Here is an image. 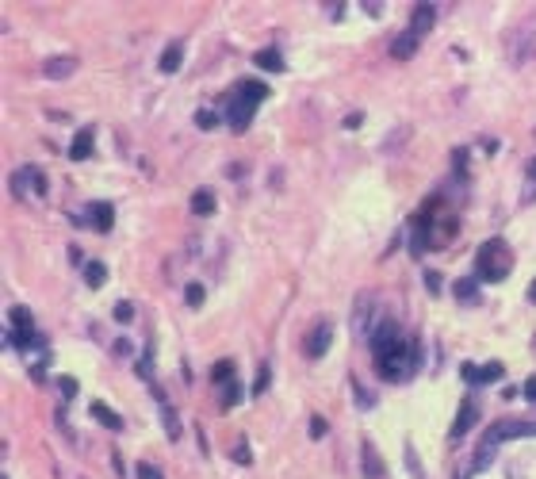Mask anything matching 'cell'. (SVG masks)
<instances>
[{
    "mask_svg": "<svg viewBox=\"0 0 536 479\" xmlns=\"http://www.w3.org/2000/svg\"><path fill=\"white\" fill-rule=\"evenodd\" d=\"M418 361H421V342H399V345H391L387 353L375 356V368H380L383 380L402 383V380H410V372L418 368Z\"/></svg>",
    "mask_w": 536,
    "mask_h": 479,
    "instance_id": "cell-1",
    "label": "cell"
},
{
    "mask_svg": "<svg viewBox=\"0 0 536 479\" xmlns=\"http://www.w3.org/2000/svg\"><path fill=\"white\" fill-rule=\"evenodd\" d=\"M261 100H268V89L261 81H241L238 84V96L230 100V111H227V119H230V127L238 130H249L253 123V115H257V108H261Z\"/></svg>",
    "mask_w": 536,
    "mask_h": 479,
    "instance_id": "cell-2",
    "label": "cell"
},
{
    "mask_svg": "<svg viewBox=\"0 0 536 479\" xmlns=\"http://www.w3.org/2000/svg\"><path fill=\"white\" fill-rule=\"evenodd\" d=\"M475 269H479V276H483V284H498V280H506V276H510V269H513L510 246H506L502 238L483 242V246H479V257H475Z\"/></svg>",
    "mask_w": 536,
    "mask_h": 479,
    "instance_id": "cell-3",
    "label": "cell"
},
{
    "mask_svg": "<svg viewBox=\"0 0 536 479\" xmlns=\"http://www.w3.org/2000/svg\"><path fill=\"white\" fill-rule=\"evenodd\" d=\"M536 54V16H529V20H521L510 31V62L513 65H525Z\"/></svg>",
    "mask_w": 536,
    "mask_h": 479,
    "instance_id": "cell-4",
    "label": "cell"
},
{
    "mask_svg": "<svg viewBox=\"0 0 536 479\" xmlns=\"http://www.w3.org/2000/svg\"><path fill=\"white\" fill-rule=\"evenodd\" d=\"M330 342H333V322L330 318H318L307 334V356L310 361H322V356L330 353Z\"/></svg>",
    "mask_w": 536,
    "mask_h": 479,
    "instance_id": "cell-5",
    "label": "cell"
},
{
    "mask_svg": "<svg viewBox=\"0 0 536 479\" xmlns=\"http://www.w3.org/2000/svg\"><path fill=\"white\" fill-rule=\"evenodd\" d=\"M402 337H399V322H394L391 315H380V322H375V330L368 337V345H372V356H380V353H387L391 345H399Z\"/></svg>",
    "mask_w": 536,
    "mask_h": 479,
    "instance_id": "cell-6",
    "label": "cell"
},
{
    "mask_svg": "<svg viewBox=\"0 0 536 479\" xmlns=\"http://www.w3.org/2000/svg\"><path fill=\"white\" fill-rule=\"evenodd\" d=\"M375 322H380V315H375V299L364 292L360 299H356V307H353V334L356 337H372V330H375Z\"/></svg>",
    "mask_w": 536,
    "mask_h": 479,
    "instance_id": "cell-7",
    "label": "cell"
},
{
    "mask_svg": "<svg viewBox=\"0 0 536 479\" xmlns=\"http://www.w3.org/2000/svg\"><path fill=\"white\" fill-rule=\"evenodd\" d=\"M360 475L364 479H387V464H383V456H380L372 437L360 441Z\"/></svg>",
    "mask_w": 536,
    "mask_h": 479,
    "instance_id": "cell-8",
    "label": "cell"
},
{
    "mask_svg": "<svg viewBox=\"0 0 536 479\" xmlns=\"http://www.w3.org/2000/svg\"><path fill=\"white\" fill-rule=\"evenodd\" d=\"M475 422H479V407H475L472 399H464V402H460V415L452 422V434H448V437H452V445H460V441L467 437V429H472Z\"/></svg>",
    "mask_w": 536,
    "mask_h": 479,
    "instance_id": "cell-9",
    "label": "cell"
},
{
    "mask_svg": "<svg viewBox=\"0 0 536 479\" xmlns=\"http://www.w3.org/2000/svg\"><path fill=\"white\" fill-rule=\"evenodd\" d=\"M77 73V58L73 54H62V58H46L42 62V77L46 81H65V77H73Z\"/></svg>",
    "mask_w": 536,
    "mask_h": 479,
    "instance_id": "cell-10",
    "label": "cell"
},
{
    "mask_svg": "<svg viewBox=\"0 0 536 479\" xmlns=\"http://www.w3.org/2000/svg\"><path fill=\"white\" fill-rule=\"evenodd\" d=\"M418 46H421V35L418 31H399L391 39V58H399V62H406V58H414V54H418Z\"/></svg>",
    "mask_w": 536,
    "mask_h": 479,
    "instance_id": "cell-11",
    "label": "cell"
},
{
    "mask_svg": "<svg viewBox=\"0 0 536 479\" xmlns=\"http://www.w3.org/2000/svg\"><path fill=\"white\" fill-rule=\"evenodd\" d=\"M84 215H89V222H92L100 234H108L111 222H115V208H111L108 200H92L89 208H84Z\"/></svg>",
    "mask_w": 536,
    "mask_h": 479,
    "instance_id": "cell-12",
    "label": "cell"
},
{
    "mask_svg": "<svg viewBox=\"0 0 536 479\" xmlns=\"http://www.w3.org/2000/svg\"><path fill=\"white\" fill-rule=\"evenodd\" d=\"M92 150H96V130L84 127V130L73 135V142H69V162H89Z\"/></svg>",
    "mask_w": 536,
    "mask_h": 479,
    "instance_id": "cell-13",
    "label": "cell"
},
{
    "mask_svg": "<svg viewBox=\"0 0 536 479\" xmlns=\"http://www.w3.org/2000/svg\"><path fill=\"white\" fill-rule=\"evenodd\" d=\"M502 361H491V364H483V368H479V364H464V380L467 383H498L502 380Z\"/></svg>",
    "mask_w": 536,
    "mask_h": 479,
    "instance_id": "cell-14",
    "label": "cell"
},
{
    "mask_svg": "<svg viewBox=\"0 0 536 479\" xmlns=\"http://www.w3.org/2000/svg\"><path fill=\"white\" fill-rule=\"evenodd\" d=\"M433 23H437V4H418V8H414V16H410V31L429 35V31H433Z\"/></svg>",
    "mask_w": 536,
    "mask_h": 479,
    "instance_id": "cell-15",
    "label": "cell"
},
{
    "mask_svg": "<svg viewBox=\"0 0 536 479\" xmlns=\"http://www.w3.org/2000/svg\"><path fill=\"white\" fill-rule=\"evenodd\" d=\"M154 399H157V407H161V418H165V434L176 441V437H181V418L173 415V407H169V399L161 395V388H157V383H154Z\"/></svg>",
    "mask_w": 536,
    "mask_h": 479,
    "instance_id": "cell-16",
    "label": "cell"
},
{
    "mask_svg": "<svg viewBox=\"0 0 536 479\" xmlns=\"http://www.w3.org/2000/svg\"><path fill=\"white\" fill-rule=\"evenodd\" d=\"M181 62H184V43L176 39V43L165 46V54H161V62H157V69H161V73H176V69H181Z\"/></svg>",
    "mask_w": 536,
    "mask_h": 479,
    "instance_id": "cell-17",
    "label": "cell"
},
{
    "mask_svg": "<svg viewBox=\"0 0 536 479\" xmlns=\"http://www.w3.org/2000/svg\"><path fill=\"white\" fill-rule=\"evenodd\" d=\"M215 208H219V203H215L211 188H195L192 192V215H215Z\"/></svg>",
    "mask_w": 536,
    "mask_h": 479,
    "instance_id": "cell-18",
    "label": "cell"
},
{
    "mask_svg": "<svg viewBox=\"0 0 536 479\" xmlns=\"http://www.w3.org/2000/svg\"><path fill=\"white\" fill-rule=\"evenodd\" d=\"M89 415H92V418H96V422H100V426H108V429H115V434H119V429H123V418H119V415H115V410H108V407H103V402H92V407H89Z\"/></svg>",
    "mask_w": 536,
    "mask_h": 479,
    "instance_id": "cell-19",
    "label": "cell"
},
{
    "mask_svg": "<svg viewBox=\"0 0 536 479\" xmlns=\"http://www.w3.org/2000/svg\"><path fill=\"white\" fill-rule=\"evenodd\" d=\"M253 62H257L261 69H268V73H284V58H280V50H257V54H253Z\"/></svg>",
    "mask_w": 536,
    "mask_h": 479,
    "instance_id": "cell-20",
    "label": "cell"
},
{
    "mask_svg": "<svg viewBox=\"0 0 536 479\" xmlns=\"http://www.w3.org/2000/svg\"><path fill=\"white\" fill-rule=\"evenodd\" d=\"M241 399H246V391H241V383H238V380H234V383H227V388H222V395H219V407H222V410H234V407H238Z\"/></svg>",
    "mask_w": 536,
    "mask_h": 479,
    "instance_id": "cell-21",
    "label": "cell"
},
{
    "mask_svg": "<svg viewBox=\"0 0 536 479\" xmlns=\"http://www.w3.org/2000/svg\"><path fill=\"white\" fill-rule=\"evenodd\" d=\"M84 280H89V288H103L108 284V269L100 261H84Z\"/></svg>",
    "mask_w": 536,
    "mask_h": 479,
    "instance_id": "cell-22",
    "label": "cell"
},
{
    "mask_svg": "<svg viewBox=\"0 0 536 479\" xmlns=\"http://www.w3.org/2000/svg\"><path fill=\"white\" fill-rule=\"evenodd\" d=\"M238 376H234V361H219L211 368V383H219V388H227V383H234Z\"/></svg>",
    "mask_w": 536,
    "mask_h": 479,
    "instance_id": "cell-23",
    "label": "cell"
},
{
    "mask_svg": "<svg viewBox=\"0 0 536 479\" xmlns=\"http://www.w3.org/2000/svg\"><path fill=\"white\" fill-rule=\"evenodd\" d=\"M195 127H200V130H215V127H219V111L200 108V111H195Z\"/></svg>",
    "mask_w": 536,
    "mask_h": 479,
    "instance_id": "cell-24",
    "label": "cell"
},
{
    "mask_svg": "<svg viewBox=\"0 0 536 479\" xmlns=\"http://www.w3.org/2000/svg\"><path fill=\"white\" fill-rule=\"evenodd\" d=\"M272 383V368H268V361L257 368V383H253V395H265V388Z\"/></svg>",
    "mask_w": 536,
    "mask_h": 479,
    "instance_id": "cell-25",
    "label": "cell"
},
{
    "mask_svg": "<svg viewBox=\"0 0 536 479\" xmlns=\"http://www.w3.org/2000/svg\"><path fill=\"white\" fill-rule=\"evenodd\" d=\"M203 295H207L203 284H188V288H184V303H188V307H200Z\"/></svg>",
    "mask_w": 536,
    "mask_h": 479,
    "instance_id": "cell-26",
    "label": "cell"
},
{
    "mask_svg": "<svg viewBox=\"0 0 536 479\" xmlns=\"http://www.w3.org/2000/svg\"><path fill=\"white\" fill-rule=\"evenodd\" d=\"M238 464H253V453H249V441L246 437H238V445H234V453H230Z\"/></svg>",
    "mask_w": 536,
    "mask_h": 479,
    "instance_id": "cell-27",
    "label": "cell"
},
{
    "mask_svg": "<svg viewBox=\"0 0 536 479\" xmlns=\"http://www.w3.org/2000/svg\"><path fill=\"white\" fill-rule=\"evenodd\" d=\"M111 315H115V322H130V318H135V307H130L127 299H119V303L111 307Z\"/></svg>",
    "mask_w": 536,
    "mask_h": 479,
    "instance_id": "cell-28",
    "label": "cell"
},
{
    "mask_svg": "<svg viewBox=\"0 0 536 479\" xmlns=\"http://www.w3.org/2000/svg\"><path fill=\"white\" fill-rule=\"evenodd\" d=\"M353 391H356V402H360V410H372L375 407V395L368 388H360V383H353Z\"/></svg>",
    "mask_w": 536,
    "mask_h": 479,
    "instance_id": "cell-29",
    "label": "cell"
},
{
    "mask_svg": "<svg viewBox=\"0 0 536 479\" xmlns=\"http://www.w3.org/2000/svg\"><path fill=\"white\" fill-rule=\"evenodd\" d=\"M58 388H62V399L77 395V380H73V376H58Z\"/></svg>",
    "mask_w": 536,
    "mask_h": 479,
    "instance_id": "cell-30",
    "label": "cell"
},
{
    "mask_svg": "<svg viewBox=\"0 0 536 479\" xmlns=\"http://www.w3.org/2000/svg\"><path fill=\"white\" fill-rule=\"evenodd\" d=\"M138 479H165L157 464H138Z\"/></svg>",
    "mask_w": 536,
    "mask_h": 479,
    "instance_id": "cell-31",
    "label": "cell"
},
{
    "mask_svg": "<svg viewBox=\"0 0 536 479\" xmlns=\"http://www.w3.org/2000/svg\"><path fill=\"white\" fill-rule=\"evenodd\" d=\"M406 464H410V475L414 479H426V472L418 468V456H414V445H406Z\"/></svg>",
    "mask_w": 536,
    "mask_h": 479,
    "instance_id": "cell-32",
    "label": "cell"
},
{
    "mask_svg": "<svg viewBox=\"0 0 536 479\" xmlns=\"http://www.w3.org/2000/svg\"><path fill=\"white\" fill-rule=\"evenodd\" d=\"M310 437H326V418H310Z\"/></svg>",
    "mask_w": 536,
    "mask_h": 479,
    "instance_id": "cell-33",
    "label": "cell"
},
{
    "mask_svg": "<svg viewBox=\"0 0 536 479\" xmlns=\"http://www.w3.org/2000/svg\"><path fill=\"white\" fill-rule=\"evenodd\" d=\"M360 8L372 16V20H375V16H383V4H380V0H368V4H360Z\"/></svg>",
    "mask_w": 536,
    "mask_h": 479,
    "instance_id": "cell-34",
    "label": "cell"
},
{
    "mask_svg": "<svg viewBox=\"0 0 536 479\" xmlns=\"http://www.w3.org/2000/svg\"><path fill=\"white\" fill-rule=\"evenodd\" d=\"M472 288H475V280H456V292H460V295H464V299H467V295H472Z\"/></svg>",
    "mask_w": 536,
    "mask_h": 479,
    "instance_id": "cell-35",
    "label": "cell"
},
{
    "mask_svg": "<svg viewBox=\"0 0 536 479\" xmlns=\"http://www.w3.org/2000/svg\"><path fill=\"white\" fill-rule=\"evenodd\" d=\"M525 399H529V402H532V407H536V376H532V380H529V383H525Z\"/></svg>",
    "mask_w": 536,
    "mask_h": 479,
    "instance_id": "cell-36",
    "label": "cell"
},
{
    "mask_svg": "<svg viewBox=\"0 0 536 479\" xmlns=\"http://www.w3.org/2000/svg\"><path fill=\"white\" fill-rule=\"evenodd\" d=\"M364 123V115H360V111H353V115H345V127H360Z\"/></svg>",
    "mask_w": 536,
    "mask_h": 479,
    "instance_id": "cell-37",
    "label": "cell"
},
{
    "mask_svg": "<svg viewBox=\"0 0 536 479\" xmlns=\"http://www.w3.org/2000/svg\"><path fill=\"white\" fill-rule=\"evenodd\" d=\"M115 353H119V356L130 353V342H127V337H119V342H115Z\"/></svg>",
    "mask_w": 536,
    "mask_h": 479,
    "instance_id": "cell-38",
    "label": "cell"
},
{
    "mask_svg": "<svg viewBox=\"0 0 536 479\" xmlns=\"http://www.w3.org/2000/svg\"><path fill=\"white\" fill-rule=\"evenodd\" d=\"M429 292H433V295L440 292V276H437V272H429Z\"/></svg>",
    "mask_w": 536,
    "mask_h": 479,
    "instance_id": "cell-39",
    "label": "cell"
},
{
    "mask_svg": "<svg viewBox=\"0 0 536 479\" xmlns=\"http://www.w3.org/2000/svg\"><path fill=\"white\" fill-rule=\"evenodd\" d=\"M510 479H525V468H521V464H513V468H510Z\"/></svg>",
    "mask_w": 536,
    "mask_h": 479,
    "instance_id": "cell-40",
    "label": "cell"
},
{
    "mask_svg": "<svg viewBox=\"0 0 536 479\" xmlns=\"http://www.w3.org/2000/svg\"><path fill=\"white\" fill-rule=\"evenodd\" d=\"M525 299H529V303L536 307V280H532V284H529V292H525Z\"/></svg>",
    "mask_w": 536,
    "mask_h": 479,
    "instance_id": "cell-41",
    "label": "cell"
},
{
    "mask_svg": "<svg viewBox=\"0 0 536 479\" xmlns=\"http://www.w3.org/2000/svg\"><path fill=\"white\" fill-rule=\"evenodd\" d=\"M529 181L536 184V162H529Z\"/></svg>",
    "mask_w": 536,
    "mask_h": 479,
    "instance_id": "cell-42",
    "label": "cell"
},
{
    "mask_svg": "<svg viewBox=\"0 0 536 479\" xmlns=\"http://www.w3.org/2000/svg\"><path fill=\"white\" fill-rule=\"evenodd\" d=\"M0 479H8V475H0Z\"/></svg>",
    "mask_w": 536,
    "mask_h": 479,
    "instance_id": "cell-43",
    "label": "cell"
}]
</instances>
